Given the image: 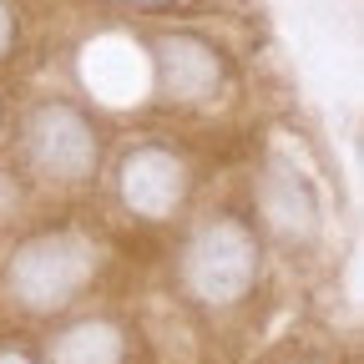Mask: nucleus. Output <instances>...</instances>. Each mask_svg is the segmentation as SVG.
Instances as JSON below:
<instances>
[{"label": "nucleus", "mask_w": 364, "mask_h": 364, "mask_svg": "<svg viewBox=\"0 0 364 364\" xmlns=\"http://www.w3.org/2000/svg\"><path fill=\"white\" fill-rule=\"evenodd\" d=\"M253 228L263 233L268 248L279 253H314L329 238V208L318 182L289 162V157H263L248 172V198H243Z\"/></svg>", "instance_id": "nucleus-6"}, {"label": "nucleus", "mask_w": 364, "mask_h": 364, "mask_svg": "<svg viewBox=\"0 0 364 364\" xmlns=\"http://www.w3.org/2000/svg\"><path fill=\"white\" fill-rule=\"evenodd\" d=\"M299 364H318V359H299Z\"/></svg>", "instance_id": "nucleus-13"}, {"label": "nucleus", "mask_w": 364, "mask_h": 364, "mask_svg": "<svg viewBox=\"0 0 364 364\" xmlns=\"http://www.w3.org/2000/svg\"><path fill=\"white\" fill-rule=\"evenodd\" d=\"M102 188L112 198V218L136 233H162L193 213L203 188V157L188 136L142 132L107 157Z\"/></svg>", "instance_id": "nucleus-4"}, {"label": "nucleus", "mask_w": 364, "mask_h": 364, "mask_svg": "<svg viewBox=\"0 0 364 364\" xmlns=\"http://www.w3.org/2000/svg\"><path fill=\"white\" fill-rule=\"evenodd\" d=\"M0 364H41L36 354H26L21 344H0Z\"/></svg>", "instance_id": "nucleus-11"}, {"label": "nucleus", "mask_w": 364, "mask_h": 364, "mask_svg": "<svg viewBox=\"0 0 364 364\" xmlns=\"http://www.w3.org/2000/svg\"><path fill=\"white\" fill-rule=\"evenodd\" d=\"M11 167L36 198L81 203L102 188L107 172V127L86 102L66 91H41L11 117Z\"/></svg>", "instance_id": "nucleus-2"}, {"label": "nucleus", "mask_w": 364, "mask_h": 364, "mask_svg": "<svg viewBox=\"0 0 364 364\" xmlns=\"http://www.w3.org/2000/svg\"><path fill=\"white\" fill-rule=\"evenodd\" d=\"M147 66H152V102L172 117H218L238 97V66L228 46L198 26H162L147 36Z\"/></svg>", "instance_id": "nucleus-5"}, {"label": "nucleus", "mask_w": 364, "mask_h": 364, "mask_svg": "<svg viewBox=\"0 0 364 364\" xmlns=\"http://www.w3.org/2000/svg\"><path fill=\"white\" fill-rule=\"evenodd\" d=\"M177 228L182 233L172 248V284L182 304H193L203 314H233L263 289L268 243L243 203L193 208Z\"/></svg>", "instance_id": "nucleus-3"}, {"label": "nucleus", "mask_w": 364, "mask_h": 364, "mask_svg": "<svg viewBox=\"0 0 364 364\" xmlns=\"http://www.w3.org/2000/svg\"><path fill=\"white\" fill-rule=\"evenodd\" d=\"M136 359V329L112 309L76 314L56 324L41 344V364H132Z\"/></svg>", "instance_id": "nucleus-7"}, {"label": "nucleus", "mask_w": 364, "mask_h": 364, "mask_svg": "<svg viewBox=\"0 0 364 364\" xmlns=\"http://www.w3.org/2000/svg\"><path fill=\"white\" fill-rule=\"evenodd\" d=\"M112 6L136 11V16H167V11H177V6H188V0H112Z\"/></svg>", "instance_id": "nucleus-10"}, {"label": "nucleus", "mask_w": 364, "mask_h": 364, "mask_svg": "<svg viewBox=\"0 0 364 364\" xmlns=\"http://www.w3.org/2000/svg\"><path fill=\"white\" fill-rule=\"evenodd\" d=\"M117 258V238L97 218L61 213L46 218L0 258V304L21 318H61L97 294Z\"/></svg>", "instance_id": "nucleus-1"}, {"label": "nucleus", "mask_w": 364, "mask_h": 364, "mask_svg": "<svg viewBox=\"0 0 364 364\" xmlns=\"http://www.w3.org/2000/svg\"><path fill=\"white\" fill-rule=\"evenodd\" d=\"M11 97H6V91H0V147H6V136H11Z\"/></svg>", "instance_id": "nucleus-12"}, {"label": "nucleus", "mask_w": 364, "mask_h": 364, "mask_svg": "<svg viewBox=\"0 0 364 364\" xmlns=\"http://www.w3.org/2000/svg\"><path fill=\"white\" fill-rule=\"evenodd\" d=\"M41 198L26 188V177L11 167V162H0V228H21V223H31V208H36Z\"/></svg>", "instance_id": "nucleus-8"}, {"label": "nucleus", "mask_w": 364, "mask_h": 364, "mask_svg": "<svg viewBox=\"0 0 364 364\" xmlns=\"http://www.w3.org/2000/svg\"><path fill=\"white\" fill-rule=\"evenodd\" d=\"M26 51V16H21V0H0V71L16 66Z\"/></svg>", "instance_id": "nucleus-9"}]
</instances>
